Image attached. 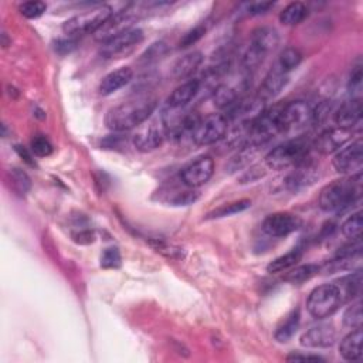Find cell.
Instances as JSON below:
<instances>
[{"label":"cell","mask_w":363,"mask_h":363,"mask_svg":"<svg viewBox=\"0 0 363 363\" xmlns=\"http://www.w3.org/2000/svg\"><path fill=\"white\" fill-rule=\"evenodd\" d=\"M133 77V72L131 67H121L118 70L109 73L105 76L100 84V94L101 96H111L117 93L118 89L125 87L131 82Z\"/></svg>","instance_id":"19"},{"label":"cell","mask_w":363,"mask_h":363,"mask_svg":"<svg viewBox=\"0 0 363 363\" xmlns=\"http://www.w3.org/2000/svg\"><path fill=\"white\" fill-rule=\"evenodd\" d=\"M307 16L308 8L301 2H294L280 13V21L285 26H297L307 19Z\"/></svg>","instance_id":"28"},{"label":"cell","mask_w":363,"mask_h":363,"mask_svg":"<svg viewBox=\"0 0 363 363\" xmlns=\"http://www.w3.org/2000/svg\"><path fill=\"white\" fill-rule=\"evenodd\" d=\"M201 63H203V54L200 52L188 53L186 56L179 58L175 63L172 68V77L176 80L189 78L200 67Z\"/></svg>","instance_id":"23"},{"label":"cell","mask_w":363,"mask_h":363,"mask_svg":"<svg viewBox=\"0 0 363 363\" xmlns=\"http://www.w3.org/2000/svg\"><path fill=\"white\" fill-rule=\"evenodd\" d=\"M149 244L156 250L157 253H161L162 256L172 258V260H179V258H184V248H180L177 245L169 244L164 240H149Z\"/></svg>","instance_id":"37"},{"label":"cell","mask_w":363,"mask_h":363,"mask_svg":"<svg viewBox=\"0 0 363 363\" xmlns=\"http://www.w3.org/2000/svg\"><path fill=\"white\" fill-rule=\"evenodd\" d=\"M318 179V169L315 165H312L309 161H305L300 166L294 168V170L285 177V188L289 192H298L309 185Z\"/></svg>","instance_id":"16"},{"label":"cell","mask_w":363,"mask_h":363,"mask_svg":"<svg viewBox=\"0 0 363 363\" xmlns=\"http://www.w3.org/2000/svg\"><path fill=\"white\" fill-rule=\"evenodd\" d=\"M204 34H206V28H204V26H196L195 29H192L190 32H188L184 37H182L180 47L182 49L190 47V45L196 44Z\"/></svg>","instance_id":"43"},{"label":"cell","mask_w":363,"mask_h":363,"mask_svg":"<svg viewBox=\"0 0 363 363\" xmlns=\"http://www.w3.org/2000/svg\"><path fill=\"white\" fill-rule=\"evenodd\" d=\"M229 120L224 113H213L199 122L196 129L192 132V141L197 146L214 145L224 140L229 132Z\"/></svg>","instance_id":"6"},{"label":"cell","mask_w":363,"mask_h":363,"mask_svg":"<svg viewBox=\"0 0 363 363\" xmlns=\"http://www.w3.org/2000/svg\"><path fill=\"white\" fill-rule=\"evenodd\" d=\"M287 360L288 362H297V360H321L324 362V359L321 356H318V355H302V353H298V352H294L291 355L287 356Z\"/></svg>","instance_id":"48"},{"label":"cell","mask_w":363,"mask_h":363,"mask_svg":"<svg viewBox=\"0 0 363 363\" xmlns=\"http://www.w3.org/2000/svg\"><path fill=\"white\" fill-rule=\"evenodd\" d=\"M16 152L19 153V156H20V157H23V161H25L26 164H29L30 166H34L33 156H32V153H29V152H28V149H26V148H23V146H19V145H16Z\"/></svg>","instance_id":"49"},{"label":"cell","mask_w":363,"mask_h":363,"mask_svg":"<svg viewBox=\"0 0 363 363\" xmlns=\"http://www.w3.org/2000/svg\"><path fill=\"white\" fill-rule=\"evenodd\" d=\"M344 325L351 329H358L362 327V305L360 302L352 304L344 314Z\"/></svg>","instance_id":"38"},{"label":"cell","mask_w":363,"mask_h":363,"mask_svg":"<svg viewBox=\"0 0 363 363\" xmlns=\"http://www.w3.org/2000/svg\"><path fill=\"white\" fill-rule=\"evenodd\" d=\"M278 44H280L278 32L276 29L265 26L256 29L252 34V41H250V45H253V47L258 49L265 54L277 49Z\"/></svg>","instance_id":"21"},{"label":"cell","mask_w":363,"mask_h":363,"mask_svg":"<svg viewBox=\"0 0 363 363\" xmlns=\"http://www.w3.org/2000/svg\"><path fill=\"white\" fill-rule=\"evenodd\" d=\"M301 61H302L301 52L298 49L288 47L280 54L276 65L280 68L281 72L288 74L291 70H294V68H297L301 64Z\"/></svg>","instance_id":"34"},{"label":"cell","mask_w":363,"mask_h":363,"mask_svg":"<svg viewBox=\"0 0 363 363\" xmlns=\"http://www.w3.org/2000/svg\"><path fill=\"white\" fill-rule=\"evenodd\" d=\"M121 265V253L117 247H108L101 256L102 268H118Z\"/></svg>","instance_id":"40"},{"label":"cell","mask_w":363,"mask_h":363,"mask_svg":"<svg viewBox=\"0 0 363 363\" xmlns=\"http://www.w3.org/2000/svg\"><path fill=\"white\" fill-rule=\"evenodd\" d=\"M336 340V329L329 322L311 327L301 335L300 342L305 348H329Z\"/></svg>","instance_id":"15"},{"label":"cell","mask_w":363,"mask_h":363,"mask_svg":"<svg viewBox=\"0 0 363 363\" xmlns=\"http://www.w3.org/2000/svg\"><path fill=\"white\" fill-rule=\"evenodd\" d=\"M265 175H267V172L261 165H254L243 173V176L240 177V182L241 184H253V182H257L258 179L264 177Z\"/></svg>","instance_id":"44"},{"label":"cell","mask_w":363,"mask_h":363,"mask_svg":"<svg viewBox=\"0 0 363 363\" xmlns=\"http://www.w3.org/2000/svg\"><path fill=\"white\" fill-rule=\"evenodd\" d=\"M362 226H363V217L362 212H356L351 214L344 224L340 226V230H342V234L349 239V240H360L362 234Z\"/></svg>","instance_id":"35"},{"label":"cell","mask_w":363,"mask_h":363,"mask_svg":"<svg viewBox=\"0 0 363 363\" xmlns=\"http://www.w3.org/2000/svg\"><path fill=\"white\" fill-rule=\"evenodd\" d=\"M311 142L305 138L289 140L272 151L264 159L265 166L272 170H287L297 168L309 159Z\"/></svg>","instance_id":"3"},{"label":"cell","mask_w":363,"mask_h":363,"mask_svg":"<svg viewBox=\"0 0 363 363\" xmlns=\"http://www.w3.org/2000/svg\"><path fill=\"white\" fill-rule=\"evenodd\" d=\"M241 91L244 89H241L240 87H234L232 84H227V82L219 84L213 89V96H212L214 107L219 109H229L240 100Z\"/></svg>","instance_id":"22"},{"label":"cell","mask_w":363,"mask_h":363,"mask_svg":"<svg viewBox=\"0 0 363 363\" xmlns=\"http://www.w3.org/2000/svg\"><path fill=\"white\" fill-rule=\"evenodd\" d=\"M252 208V200L248 199H241V200H237V201H232V203H227V204H223V206L214 209L213 212H210L206 219L208 220H213V219H223V217H229V216H233V214H237V213H241L247 209Z\"/></svg>","instance_id":"30"},{"label":"cell","mask_w":363,"mask_h":363,"mask_svg":"<svg viewBox=\"0 0 363 363\" xmlns=\"http://www.w3.org/2000/svg\"><path fill=\"white\" fill-rule=\"evenodd\" d=\"M302 254L304 252L297 247V248H294L291 250L289 253L276 258L274 261H271L268 265H267V271L271 272V274H277V272H283V271H287V270H291L292 267L297 265L301 258H302Z\"/></svg>","instance_id":"27"},{"label":"cell","mask_w":363,"mask_h":363,"mask_svg":"<svg viewBox=\"0 0 363 363\" xmlns=\"http://www.w3.org/2000/svg\"><path fill=\"white\" fill-rule=\"evenodd\" d=\"M362 64L360 61H358V64H355L352 67V72H351V77H349V91H351V94H352V98H359L358 94L360 93V89H362Z\"/></svg>","instance_id":"42"},{"label":"cell","mask_w":363,"mask_h":363,"mask_svg":"<svg viewBox=\"0 0 363 363\" xmlns=\"http://www.w3.org/2000/svg\"><path fill=\"white\" fill-rule=\"evenodd\" d=\"M156 105L157 101L152 96L129 100L107 112L105 125L113 132H124L138 128L152 117Z\"/></svg>","instance_id":"1"},{"label":"cell","mask_w":363,"mask_h":363,"mask_svg":"<svg viewBox=\"0 0 363 363\" xmlns=\"http://www.w3.org/2000/svg\"><path fill=\"white\" fill-rule=\"evenodd\" d=\"M73 240L78 244H91V243H94L96 234L94 232H91L88 229H82L77 233H73Z\"/></svg>","instance_id":"47"},{"label":"cell","mask_w":363,"mask_h":363,"mask_svg":"<svg viewBox=\"0 0 363 363\" xmlns=\"http://www.w3.org/2000/svg\"><path fill=\"white\" fill-rule=\"evenodd\" d=\"M321 271V267L316 265V264H305V265H298L292 268L288 274L284 277V280L289 284L294 285H300L308 280H311L312 277H315L318 272Z\"/></svg>","instance_id":"29"},{"label":"cell","mask_w":363,"mask_h":363,"mask_svg":"<svg viewBox=\"0 0 363 363\" xmlns=\"http://www.w3.org/2000/svg\"><path fill=\"white\" fill-rule=\"evenodd\" d=\"M360 120H362L360 98H352L351 101L344 102L333 113V121L338 125V128L351 129Z\"/></svg>","instance_id":"17"},{"label":"cell","mask_w":363,"mask_h":363,"mask_svg":"<svg viewBox=\"0 0 363 363\" xmlns=\"http://www.w3.org/2000/svg\"><path fill=\"white\" fill-rule=\"evenodd\" d=\"M333 168L336 172L344 175H356L360 173L363 166V142L362 140H356L348 146L339 149L333 159Z\"/></svg>","instance_id":"10"},{"label":"cell","mask_w":363,"mask_h":363,"mask_svg":"<svg viewBox=\"0 0 363 363\" xmlns=\"http://www.w3.org/2000/svg\"><path fill=\"white\" fill-rule=\"evenodd\" d=\"M113 14L112 8L107 5H100L94 9L88 10L87 13L74 16L68 19L63 30L68 36H82V34H96L97 30L104 25V23Z\"/></svg>","instance_id":"5"},{"label":"cell","mask_w":363,"mask_h":363,"mask_svg":"<svg viewBox=\"0 0 363 363\" xmlns=\"http://www.w3.org/2000/svg\"><path fill=\"white\" fill-rule=\"evenodd\" d=\"M312 111L311 107L304 101H292L283 104L280 112L281 132L301 131L308 125H312Z\"/></svg>","instance_id":"8"},{"label":"cell","mask_w":363,"mask_h":363,"mask_svg":"<svg viewBox=\"0 0 363 363\" xmlns=\"http://www.w3.org/2000/svg\"><path fill=\"white\" fill-rule=\"evenodd\" d=\"M257 151H258V146H253V145H245V146L240 148L237 155L233 156L230 159V162L227 164V166H226L227 172L233 173V172H237V170H240V169L245 168L247 165L252 164Z\"/></svg>","instance_id":"31"},{"label":"cell","mask_w":363,"mask_h":363,"mask_svg":"<svg viewBox=\"0 0 363 363\" xmlns=\"http://www.w3.org/2000/svg\"><path fill=\"white\" fill-rule=\"evenodd\" d=\"M272 8H274V3L272 2H258V3L250 5L247 12L250 16H260V14H265Z\"/></svg>","instance_id":"46"},{"label":"cell","mask_w":363,"mask_h":363,"mask_svg":"<svg viewBox=\"0 0 363 363\" xmlns=\"http://www.w3.org/2000/svg\"><path fill=\"white\" fill-rule=\"evenodd\" d=\"M77 45V41L73 38H60L56 41V52L61 56H65L68 53H72Z\"/></svg>","instance_id":"45"},{"label":"cell","mask_w":363,"mask_h":363,"mask_svg":"<svg viewBox=\"0 0 363 363\" xmlns=\"http://www.w3.org/2000/svg\"><path fill=\"white\" fill-rule=\"evenodd\" d=\"M362 329L358 328L348 333L342 340H340L339 345V353L345 360L355 362L362 358Z\"/></svg>","instance_id":"25"},{"label":"cell","mask_w":363,"mask_h":363,"mask_svg":"<svg viewBox=\"0 0 363 363\" xmlns=\"http://www.w3.org/2000/svg\"><path fill=\"white\" fill-rule=\"evenodd\" d=\"M168 136L165 124L162 118L148 120L141 126L136 128V132L132 136L133 146L141 152H151L157 149Z\"/></svg>","instance_id":"7"},{"label":"cell","mask_w":363,"mask_h":363,"mask_svg":"<svg viewBox=\"0 0 363 363\" xmlns=\"http://www.w3.org/2000/svg\"><path fill=\"white\" fill-rule=\"evenodd\" d=\"M302 220L292 213H274L263 221V232L270 237H287L300 230Z\"/></svg>","instance_id":"12"},{"label":"cell","mask_w":363,"mask_h":363,"mask_svg":"<svg viewBox=\"0 0 363 363\" xmlns=\"http://www.w3.org/2000/svg\"><path fill=\"white\" fill-rule=\"evenodd\" d=\"M201 81L200 80H188L184 84H180L170 97L168 98V107L169 108H184L186 107L200 91Z\"/></svg>","instance_id":"20"},{"label":"cell","mask_w":363,"mask_h":363,"mask_svg":"<svg viewBox=\"0 0 363 363\" xmlns=\"http://www.w3.org/2000/svg\"><path fill=\"white\" fill-rule=\"evenodd\" d=\"M168 52H169V47L165 41H156L141 56L140 63L145 64V65L153 64L161 58H164L168 54Z\"/></svg>","instance_id":"36"},{"label":"cell","mask_w":363,"mask_h":363,"mask_svg":"<svg viewBox=\"0 0 363 363\" xmlns=\"http://www.w3.org/2000/svg\"><path fill=\"white\" fill-rule=\"evenodd\" d=\"M214 173V162L210 156H201L188 165L180 173L182 184L190 189H199L206 185Z\"/></svg>","instance_id":"11"},{"label":"cell","mask_w":363,"mask_h":363,"mask_svg":"<svg viewBox=\"0 0 363 363\" xmlns=\"http://www.w3.org/2000/svg\"><path fill=\"white\" fill-rule=\"evenodd\" d=\"M32 152L38 156V157H45L50 156L53 153V145L52 142L45 138V136H36L32 140Z\"/></svg>","instance_id":"41"},{"label":"cell","mask_w":363,"mask_h":363,"mask_svg":"<svg viewBox=\"0 0 363 363\" xmlns=\"http://www.w3.org/2000/svg\"><path fill=\"white\" fill-rule=\"evenodd\" d=\"M351 136H352L351 129H345V128L325 129L315 140L314 148L322 155L336 153L340 148H344L348 144Z\"/></svg>","instance_id":"13"},{"label":"cell","mask_w":363,"mask_h":363,"mask_svg":"<svg viewBox=\"0 0 363 363\" xmlns=\"http://www.w3.org/2000/svg\"><path fill=\"white\" fill-rule=\"evenodd\" d=\"M342 304L344 301L336 284L331 283L316 287L309 294L307 309L316 320H325V318L332 316Z\"/></svg>","instance_id":"4"},{"label":"cell","mask_w":363,"mask_h":363,"mask_svg":"<svg viewBox=\"0 0 363 363\" xmlns=\"http://www.w3.org/2000/svg\"><path fill=\"white\" fill-rule=\"evenodd\" d=\"M132 23H133V16L131 14L129 10H122L118 13H113L97 30L94 37H96V40L105 43L113 37H117V36L131 30Z\"/></svg>","instance_id":"14"},{"label":"cell","mask_w":363,"mask_h":363,"mask_svg":"<svg viewBox=\"0 0 363 363\" xmlns=\"http://www.w3.org/2000/svg\"><path fill=\"white\" fill-rule=\"evenodd\" d=\"M21 16H25L26 19H37L40 17L45 10H47V5L38 2V0H34V2H26L20 5L19 8Z\"/></svg>","instance_id":"39"},{"label":"cell","mask_w":363,"mask_h":363,"mask_svg":"<svg viewBox=\"0 0 363 363\" xmlns=\"http://www.w3.org/2000/svg\"><path fill=\"white\" fill-rule=\"evenodd\" d=\"M287 82H288V74L281 72L277 65H274L272 67V70L265 76L257 97H260L263 101L267 102L270 98H274L276 96H278L283 88L287 85Z\"/></svg>","instance_id":"18"},{"label":"cell","mask_w":363,"mask_h":363,"mask_svg":"<svg viewBox=\"0 0 363 363\" xmlns=\"http://www.w3.org/2000/svg\"><path fill=\"white\" fill-rule=\"evenodd\" d=\"M300 321H301V312L298 308L292 309L284 318L283 322L277 327V331H276V339L280 344H287L288 340L295 335V332H297L300 327Z\"/></svg>","instance_id":"26"},{"label":"cell","mask_w":363,"mask_h":363,"mask_svg":"<svg viewBox=\"0 0 363 363\" xmlns=\"http://www.w3.org/2000/svg\"><path fill=\"white\" fill-rule=\"evenodd\" d=\"M362 193V175L356 173L351 177L333 180L320 193V208L327 213L342 212L355 203Z\"/></svg>","instance_id":"2"},{"label":"cell","mask_w":363,"mask_h":363,"mask_svg":"<svg viewBox=\"0 0 363 363\" xmlns=\"http://www.w3.org/2000/svg\"><path fill=\"white\" fill-rule=\"evenodd\" d=\"M169 197L166 199V203L172 204V206H189V204H193L199 199V192L195 189H190L185 186V189H179V188H172L168 190Z\"/></svg>","instance_id":"32"},{"label":"cell","mask_w":363,"mask_h":363,"mask_svg":"<svg viewBox=\"0 0 363 363\" xmlns=\"http://www.w3.org/2000/svg\"><path fill=\"white\" fill-rule=\"evenodd\" d=\"M8 177H9L12 189L17 195L25 196L26 193H29V190L32 188V179L29 177V175L25 170H21L19 168H13L8 172Z\"/></svg>","instance_id":"33"},{"label":"cell","mask_w":363,"mask_h":363,"mask_svg":"<svg viewBox=\"0 0 363 363\" xmlns=\"http://www.w3.org/2000/svg\"><path fill=\"white\" fill-rule=\"evenodd\" d=\"M144 40V32L141 29H131L117 37H113L101 44L100 54L102 58H122L133 52L136 45Z\"/></svg>","instance_id":"9"},{"label":"cell","mask_w":363,"mask_h":363,"mask_svg":"<svg viewBox=\"0 0 363 363\" xmlns=\"http://www.w3.org/2000/svg\"><path fill=\"white\" fill-rule=\"evenodd\" d=\"M335 284L340 292V297H342L344 302L353 301L355 298L359 297L362 291V272L360 270L351 272V274L336 280Z\"/></svg>","instance_id":"24"}]
</instances>
